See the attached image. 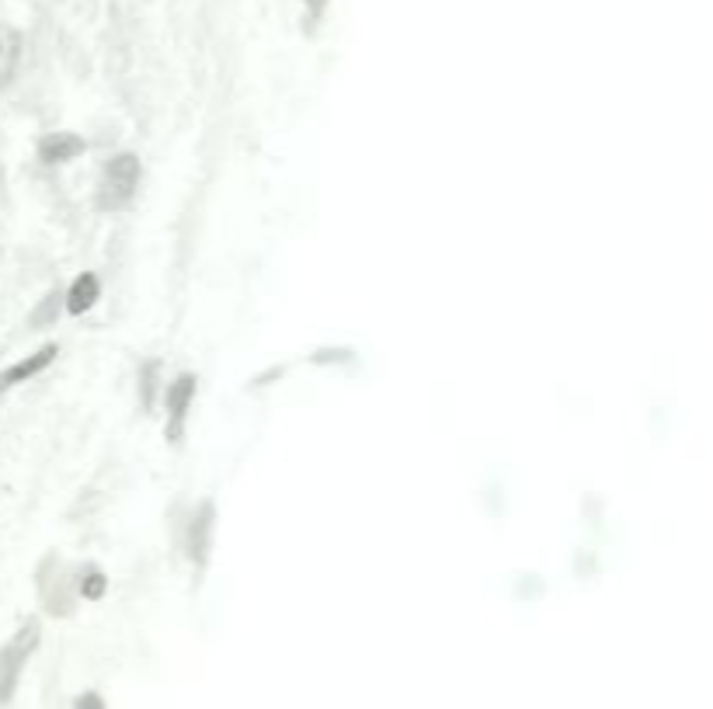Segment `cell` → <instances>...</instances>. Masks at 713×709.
Returning a JSON list of instances; mask_svg holds the SVG:
<instances>
[{"instance_id":"1","label":"cell","mask_w":713,"mask_h":709,"mask_svg":"<svg viewBox=\"0 0 713 709\" xmlns=\"http://www.w3.org/2000/svg\"><path fill=\"white\" fill-rule=\"evenodd\" d=\"M39 643H42L39 623L28 619V623H21L18 630H14V637L0 647V706H7L14 699L21 675H25L28 661H32V654L39 650Z\"/></svg>"},{"instance_id":"2","label":"cell","mask_w":713,"mask_h":709,"mask_svg":"<svg viewBox=\"0 0 713 709\" xmlns=\"http://www.w3.org/2000/svg\"><path fill=\"white\" fill-rule=\"evenodd\" d=\"M136 185H140V160L136 153H115L105 164L98 181V206L115 213V209H126L136 195Z\"/></svg>"},{"instance_id":"3","label":"cell","mask_w":713,"mask_h":709,"mask_svg":"<svg viewBox=\"0 0 713 709\" xmlns=\"http://www.w3.org/2000/svg\"><path fill=\"white\" fill-rule=\"evenodd\" d=\"M192 400H195V376L185 372V376H178L167 386V442L171 445H178L185 438V421L188 411H192Z\"/></svg>"},{"instance_id":"4","label":"cell","mask_w":713,"mask_h":709,"mask_svg":"<svg viewBox=\"0 0 713 709\" xmlns=\"http://www.w3.org/2000/svg\"><path fill=\"white\" fill-rule=\"evenodd\" d=\"M213 522H216L213 501H202L199 511L192 515V522H188V532H185V550L195 567L206 564L209 550H213Z\"/></svg>"},{"instance_id":"5","label":"cell","mask_w":713,"mask_h":709,"mask_svg":"<svg viewBox=\"0 0 713 709\" xmlns=\"http://www.w3.org/2000/svg\"><path fill=\"white\" fill-rule=\"evenodd\" d=\"M56 355H60V345H46V348H39V352H32L28 358H21V362L0 369V397H4V393H11L14 386L28 383L32 376H39V372H46L49 365L56 362Z\"/></svg>"},{"instance_id":"6","label":"cell","mask_w":713,"mask_h":709,"mask_svg":"<svg viewBox=\"0 0 713 709\" xmlns=\"http://www.w3.org/2000/svg\"><path fill=\"white\" fill-rule=\"evenodd\" d=\"M87 150V143L80 140L77 133H49L46 140L39 143V160L42 164H67V160L80 157Z\"/></svg>"},{"instance_id":"7","label":"cell","mask_w":713,"mask_h":709,"mask_svg":"<svg viewBox=\"0 0 713 709\" xmlns=\"http://www.w3.org/2000/svg\"><path fill=\"white\" fill-rule=\"evenodd\" d=\"M21 63V32L0 21V87H7Z\"/></svg>"},{"instance_id":"8","label":"cell","mask_w":713,"mask_h":709,"mask_svg":"<svg viewBox=\"0 0 713 709\" xmlns=\"http://www.w3.org/2000/svg\"><path fill=\"white\" fill-rule=\"evenodd\" d=\"M101 299V282L94 272H84L80 279H74V285L67 289V310L80 317V313H87L94 303Z\"/></svg>"},{"instance_id":"9","label":"cell","mask_w":713,"mask_h":709,"mask_svg":"<svg viewBox=\"0 0 713 709\" xmlns=\"http://www.w3.org/2000/svg\"><path fill=\"white\" fill-rule=\"evenodd\" d=\"M157 383H160V362H147L143 365V372H140V400H143V407H154V400H157Z\"/></svg>"},{"instance_id":"10","label":"cell","mask_w":713,"mask_h":709,"mask_svg":"<svg viewBox=\"0 0 713 709\" xmlns=\"http://www.w3.org/2000/svg\"><path fill=\"white\" fill-rule=\"evenodd\" d=\"M80 595L84 598H101L105 595V574L87 570V577H80Z\"/></svg>"},{"instance_id":"11","label":"cell","mask_w":713,"mask_h":709,"mask_svg":"<svg viewBox=\"0 0 713 709\" xmlns=\"http://www.w3.org/2000/svg\"><path fill=\"white\" fill-rule=\"evenodd\" d=\"M74 709H108L105 699H101V692H80L74 699Z\"/></svg>"},{"instance_id":"12","label":"cell","mask_w":713,"mask_h":709,"mask_svg":"<svg viewBox=\"0 0 713 709\" xmlns=\"http://www.w3.org/2000/svg\"><path fill=\"white\" fill-rule=\"evenodd\" d=\"M56 317V296H49L39 310L32 313V327H42V320H53Z\"/></svg>"},{"instance_id":"13","label":"cell","mask_w":713,"mask_h":709,"mask_svg":"<svg viewBox=\"0 0 713 709\" xmlns=\"http://www.w3.org/2000/svg\"><path fill=\"white\" fill-rule=\"evenodd\" d=\"M307 7H310V11H314V14H317V11H320V7H324V0H307Z\"/></svg>"}]
</instances>
